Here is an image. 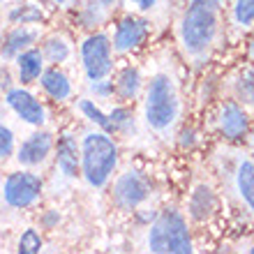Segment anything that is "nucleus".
<instances>
[{"label": "nucleus", "instance_id": "412c9836", "mask_svg": "<svg viewBox=\"0 0 254 254\" xmlns=\"http://www.w3.org/2000/svg\"><path fill=\"white\" fill-rule=\"evenodd\" d=\"M139 86H141L139 72L136 69H125L121 74V81H118V93L129 100V97H134V95L139 93Z\"/></svg>", "mask_w": 254, "mask_h": 254}, {"label": "nucleus", "instance_id": "f257e3e1", "mask_svg": "<svg viewBox=\"0 0 254 254\" xmlns=\"http://www.w3.org/2000/svg\"><path fill=\"white\" fill-rule=\"evenodd\" d=\"M220 37V5L217 0H192L183 14L178 40L190 61L201 65L210 58V51Z\"/></svg>", "mask_w": 254, "mask_h": 254}, {"label": "nucleus", "instance_id": "f8f14e48", "mask_svg": "<svg viewBox=\"0 0 254 254\" xmlns=\"http://www.w3.org/2000/svg\"><path fill=\"white\" fill-rule=\"evenodd\" d=\"M220 129L227 139H238L248 129V114L238 104L229 102L220 111Z\"/></svg>", "mask_w": 254, "mask_h": 254}, {"label": "nucleus", "instance_id": "dca6fc26", "mask_svg": "<svg viewBox=\"0 0 254 254\" xmlns=\"http://www.w3.org/2000/svg\"><path fill=\"white\" fill-rule=\"evenodd\" d=\"M42 88L47 90L54 100H67L72 95V83L63 72L58 69H47L42 72Z\"/></svg>", "mask_w": 254, "mask_h": 254}, {"label": "nucleus", "instance_id": "c756f323", "mask_svg": "<svg viewBox=\"0 0 254 254\" xmlns=\"http://www.w3.org/2000/svg\"><path fill=\"white\" fill-rule=\"evenodd\" d=\"M250 252H254V248H250Z\"/></svg>", "mask_w": 254, "mask_h": 254}, {"label": "nucleus", "instance_id": "9b49d317", "mask_svg": "<svg viewBox=\"0 0 254 254\" xmlns=\"http://www.w3.org/2000/svg\"><path fill=\"white\" fill-rule=\"evenodd\" d=\"M51 153V134L37 132L33 134L28 141H23V146L19 148V162L26 167H37L47 160V155Z\"/></svg>", "mask_w": 254, "mask_h": 254}, {"label": "nucleus", "instance_id": "bb28decb", "mask_svg": "<svg viewBox=\"0 0 254 254\" xmlns=\"http://www.w3.org/2000/svg\"><path fill=\"white\" fill-rule=\"evenodd\" d=\"M54 2H58V5H67L69 0H54Z\"/></svg>", "mask_w": 254, "mask_h": 254}, {"label": "nucleus", "instance_id": "7ed1b4c3", "mask_svg": "<svg viewBox=\"0 0 254 254\" xmlns=\"http://www.w3.org/2000/svg\"><path fill=\"white\" fill-rule=\"evenodd\" d=\"M118 164V148L114 139L104 132H90L83 136L81 146V167L88 185L104 188Z\"/></svg>", "mask_w": 254, "mask_h": 254}, {"label": "nucleus", "instance_id": "f3484780", "mask_svg": "<svg viewBox=\"0 0 254 254\" xmlns=\"http://www.w3.org/2000/svg\"><path fill=\"white\" fill-rule=\"evenodd\" d=\"M231 23L238 30L254 28V0H234V5H231Z\"/></svg>", "mask_w": 254, "mask_h": 254}, {"label": "nucleus", "instance_id": "5701e85b", "mask_svg": "<svg viewBox=\"0 0 254 254\" xmlns=\"http://www.w3.org/2000/svg\"><path fill=\"white\" fill-rule=\"evenodd\" d=\"M238 93L248 104L254 107V69H245L238 81Z\"/></svg>", "mask_w": 254, "mask_h": 254}, {"label": "nucleus", "instance_id": "f03ea898", "mask_svg": "<svg viewBox=\"0 0 254 254\" xmlns=\"http://www.w3.org/2000/svg\"><path fill=\"white\" fill-rule=\"evenodd\" d=\"M181 93H178L174 76L167 72L153 76L146 90V104H143L148 127L155 134H160L162 139H171L176 125L181 121Z\"/></svg>", "mask_w": 254, "mask_h": 254}, {"label": "nucleus", "instance_id": "39448f33", "mask_svg": "<svg viewBox=\"0 0 254 254\" xmlns=\"http://www.w3.org/2000/svg\"><path fill=\"white\" fill-rule=\"evenodd\" d=\"M111 51H114V44L109 42L107 35H93L81 44L83 69L90 81H102L111 72Z\"/></svg>", "mask_w": 254, "mask_h": 254}, {"label": "nucleus", "instance_id": "423d86ee", "mask_svg": "<svg viewBox=\"0 0 254 254\" xmlns=\"http://www.w3.org/2000/svg\"><path fill=\"white\" fill-rule=\"evenodd\" d=\"M42 194V181L35 174L19 171L12 174L5 183V201L12 208H26L40 199Z\"/></svg>", "mask_w": 254, "mask_h": 254}, {"label": "nucleus", "instance_id": "6e6552de", "mask_svg": "<svg viewBox=\"0 0 254 254\" xmlns=\"http://www.w3.org/2000/svg\"><path fill=\"white\" fill-rule=\"evenodd\" d=\"M7 104H9V109L19 116L21 121L30 123V125L40 127V125H44V121H47V116H44V107H42L40 102L35 100L28 90H21V88L9 90V93H7Z\"/></svg>", "mask_w": 254, "mask_h": 254}, {"label": "nucleus", "instance_id": "9d476101", "mask_svg": "<svg viewBox=\"0 0 254 254\" xmlns=\"http://www.w3.org/2000/svg\"><path fill=\"white\" fill-rule=\"evenodd\" d=\"M234 190L250 213L254 215V160L241 155L234 164Z\"/></svg>", "mask_w": 254, "mask_h": 254}, {"label": "nucleus", "instance_id": "2eb2a0df", "mask_svg": "<svg viewBox=\"0 0 254 254\" xmlns=\"http://www.w3.org/2000/svg\"><path fill=\"white\" fill-rule=\"evenodd\" d=\"M37 30L35 28H28V26H19L14 28L12 35L7 37V42L2 44V56H7V58H12V56H19L21 51H26L30 44H33L35 40H37Z\"/></svg>", "mask_w": 254, "mask_h": 254}, {"label": "nucleus", "instance_id": "a878e982", "mask_svg": "<svg viewBox=\"0 0 254 254\" xmlns=\"http://www.w3.org/2000/svg\"><path fill=\"white\" fill-rule=\"evenodd\" d=\"M114 2H116V0H102V5H104V7H111Z\"/></svg>", "mask_w": 254, "mask_h": 254}, {"label": "nucleus", "instance_id": "b1692460", "mask_svg": "<svg viewBox=\"0 0 254 254\" xmlns=\"http://www.w3.org/2000/svg\"><path fill=\"white\" fill-rule=\"evenodd\" d=\"M12 150H14V134L0 123V157L12 155Z\"/></svg>", "mask_w": 254, "mask_h": 254}, {"label": "nucleus", "instance_id": "0eeeda50", "mask_svg": "<svg viewBox=\"0 0 254 254\" xmlns=\"http://www.w3.org/2000/svg\"><path fill=\"white\" fill-rule=\"evenodd\" d=\"M114 199L116 203L125 210L129 208H136L139 203L148 199V183L141 178L136 171H127L123 174L118 181H116V188H114Z\"/></svg>", "mask_w": 254, "mask_h": 254}, {"label": "nucleus", "instance_id": "cd10ccee", "mask_svg": "<svg viewBox=\"0 0 254 254\" xmlns=\"http://www.w3.org/2000/svg\"><path fill=\"white\" fill-rule=\"evenodd\" d=\"M252 58H254V42H252Z\"/></svg>", "mask_w": 254, "mask_h": 254}, {"label": "nucleus", "instance_id": "20e7f679", "mask_svg": "<svg viewBox=\"0 0 254 254\" xmlns=\"http://www.w3.org/2000/svg\"><path fill=\"white\" fill-rule=\"evenodd\" d=\"M148 250L162 254H190L192 252V238H190L188 224L183 220L181 213L167 210L153 222L148 231Z\"/></svg>", "mask_w": 254, "mask_h": 254}, {"label": "nucleus", "instance_id": "4be33fe9", "mask_svg": "<svg viewBox=\"0 0 254 254\" xmlns=\"http://www.w3.org/2000/svg\"><path fill=\"white\" fill-rule=\"evenodd\" d=\"M40 250H42L40 234H37L35 229H28L26 234L21 236V241H19V252L21 254H35V252H40Z\"/></svg>", "mask_w": 254, "mask_h": 254}, {"label": "nucleus", "instance_id": "a211bd4d", "mask_svg": "<svg viewBox=\"0 0 254 254\" xmlns=\"http://www.w3.org/2000/svg\"><path fill=\"white\" fill-rule=\"evenodd\" d=\"M213 210H215L213 192L208 188H199L194 192L192 201H190V213H192L196 220H203V217H208Z\"/></svg>", "mask_w": 254, "mask_h": 254}, {"label": "nucleus", "instance_id": "393cba45", "mask_svg": "<svg viewBox=\"0 0 254 254\" xmlns=\"http://www.w3.org/2000/svg\"><path fill=\"white\" fill-rule=\"evenodd\" d=\"M160 0H125L127 9H134V12H150L157 7Z\"/></svg>", "mask_w": 254, "mask_h": 254}, {"label": "nucleus", "instance_id": "6ab92c4d", "mask_svg": "<svg viewBox=\"0 0 254 254\" xmlns=\"http://www.w3.org/2000/svg\"><path fill=\"white\" fill-rule=\"evenodd\" d=\"M44 54L51 63H65L69 58V47H67V42L63 37H51L44 44Z\"/></svg>", "mask_w": 254, "mask_h": 254}, {"label": "nucleus", "instance_id": "c85d7f7f", "mask_svg": "<svg viewBox=\"0 0 254 254\" xmlns=\"http://www.w3.org/2000/svg\"><path fill=\"white\" fill-rule=\"evenodd\" d=\"M252 146H254V134H252Z\"/></svg>", "mask_w": 254, "mask_h": 254}, {"label": "nucleus", "instance_id": "aec40b11", "mask_svg": "<svg viewBox=\"0 0 254 254\" xmlns=\"http://www.w3.org/2000/svg\"><path fill=\"white\" fill-rule=\"evenodd\" d=\"M79 109L81 111H83V114L88 116V118H90V121L95 123V125H100L102 129H107V132H111V129H116V125H114V121H111V116H104L100 111V109L95 107L93 102H88V100H83L79 104Z\"/></svg>", "mask_w": 254, "mask_h": 254}, {"label": "nucleus", "instance_id": "1a4fd4ad", "mask_svg": "<svg viewBox=\"0 0 254 254\" xmlns=\"http://www.w3.org/2000/svg\"><path fill=\"white\" fill-rule=\"evenodd\" d=\"M148 35V26L146 21L136 19V16H127L118 23L116 28V37H114V49L118 54H127V51H132L141 44V42L146 40Z\"/></svg>", "mask_w": 254, "mask_h": 254}, {"label": "nucleus", "instance_id": "ddd939ff", "mask_svg": "<svg viewBox=\"0 0 254 254\" xmlns=\"http://www.w3.org/2000/svg\"><path fill=\"white\" fill-rule=\"evenodd\" d=\"M58 167L67 178H74L79 171V146L69 134H65L58 143Z\"/></svg>", "mask_w": 254, "mask_h": 254}, {"label": "nucleus", "instance_id": "4468645a", "mask_svg": "<svg viewBox=\"0 0 254 254\" xmlns=\"http://www.w3.org/2000/svg\"><path fill=\"white\" fill-rule=\"evenodd\" d=\"M16 65H19V76L23 83H30L42 74V67H44V56L37 51V49H26L16 56Z\"/></svg>", "mask_w": 254, "mask_h": 254}]
</instances>
